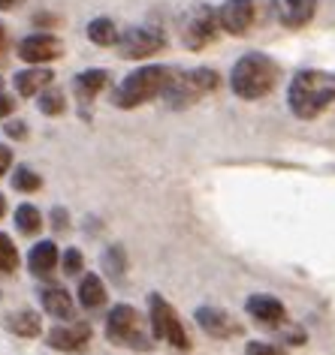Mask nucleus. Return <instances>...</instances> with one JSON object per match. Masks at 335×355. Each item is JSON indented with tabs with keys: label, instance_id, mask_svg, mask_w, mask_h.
<instances>
[{
	"label": "nucleus",
	"instance_id": "obj_12",
	"mask_svg": "<svg viewBox=\"0 0 335 355\" xmlns=\"http://www.w3.org/2000/svg\"><path fill=\"white\" fill-rule=\"evenodd\" d=\"M245 310H248L251 319H257V325L263 328H281L287 322V307L281 304L275 295H266V292H257L245 301Z\"/></svg>",
	"mask_w": 335,
	"mask_h": 355
},
{
	"label": "nucleus",
	"instance_id": "obj_18",
	"mask_svg": "<svg viewBox=\"0 0 335 355\" xmlns=\"http://www.w3.org/2000/svg\"><path fill=\"white\" fill-rule=\"evenodd\" d=\"M106 82H109V73H106V69H85V73H79L73 78V91L82 103H91L106 87Z\"/></svg>",
	"mask_w": 335,
	"mask_h": 355
},
{
	"label": "nucleus",
	"instance_id": "obj_13",
	"mask_svg": "<svg viewBox=\"0 0 335 355\" xmlns=\"http://www.w3.org/2000/svg\"><path fill=\"white\" fill-rule=\"evenodd\" d=\"M193 319H197V325L209 337H218V340H227V337L242 334V325L236 322L227 310H220V307H197Z\"/></svg>",
	"mask_w": 335,
	"mask_h": 355
},
{
	"label": "nucleus",
	"instance_id": "obj_34",
	"mask_svg": "<svg viewBox=\"0 0 335 355\" xmlns=\"http://www.w3.org/2000/svg\"><path fill=\"white\" fill-rule=\"evenodd\" d=\"M3 211H6V199L0 196V217H3Z\"/></svg>",
	"mask_w": 335,
	"mask_h": 355
},
{
	"label": "nucleus",
	"instance_id": "obj_4",
	"mask_svg": "<svg viewBox=\"0 0 335 355\" xmlns=\"http://www.w3.org/2000/svg\"><path fill=\"white\" fill-rule=\"evenodd\" d=\"M220 85V76L209 67H197V69H184V73H175L170 87H166L163 100L170 109H190L199 100H206L209 94H215Z\"/></svg>",
	"mask_w": 335,
	"mask_h": 355
},
{
	"label": "nucleus",
	"instance_id": "obj_3",
	"mask_svg": "<svg viewBox=\"0 0 335 355\" xmlns=\"http://www.w3.org/2000/svg\"><path fill=\"white\" fill-rule=\"evenodd\" d=\"M172 76H175L172 67H157V64L139 67L136 73L124 76L115 85V91H112V105H118V109H136V105L152 103L157 96L166 94Z\"/></svg>",
	"mask_w": 335,
	"mask_h": 355
},
{
	"label": "nucleus",
	"instance_id": "obj_33",
	"mask_svg": "<svg viewBox=\"0 0 335 355\" xmlns=\"http://www.w3.org/2000/svg\"><path fill=\"white\" fill-rule=\"evenodd\" d=\"M22 0H0V10H13V6H19Z\"/></svg>",
	"mask_w": 335,
	"mask_h": 355
},
{
	"label": "nucleus",
	"instance_id": "obj_17",
	"mask_svg": "<svg viewBox=\"0 0 335 355\" xmlns=\"http://www.w3.org/2000/svg\"><path fill=\"white\" fill-rule=\"evenodd\" d=\"M51 78H55V76H51L46 67H31V69L15 73L13 85H15V91H19L22 96H37V94H42L51 85Z\"/></svg>",
	"mask_w": 335,
	"mask_h": 355
},
{
	"label": "nucleus",
	"instance_id": "obj_9",
	"mask_svg": "<svg viewBox=\"0 0 335 355\" xmlns=\"http://www.w3.org/2000/svg\"><path fill=\"white\" fill-rule=\"evenodd\" d=\"M166 49V33L154 24H139V28H127L118 40V55L124 60H145Z\"/></svg>",
	"mask_w": 335,
	"mask_h": 355
},
{
	"label": "nucleus",
	"instance_id": "obj_1",
	"mask_svg": "<svg viewBox=\"0 0 335 355\" xmlns=\"http://www.w3.org/2000/svg\"><path fill=\"white\" fill-rule=\"evenodd\" d=\"M335 103V73L326 69H302L290 78L287 105L299 121H314Z\"/></svg>",
	"mask_w": 335,
	"mask_h": 355
},
{
	"label": "nucleus",
	"instance_id": "obj_29",
	"mask_svg": "<svg viewBox=\"0 0 335 355\" xmlns=\"http://www.w3.org/2000/svg\"><path fill=\"white\" fill-rule=\"evenodd\" d=\"M3 130H6V136H10V139H24V136H28V130H24L22 121H10Z\"/></svg>",
	"mask_w": 335,
	"mask_h": 355
},
{
	"label": "nucleus",
	"instance_id": "obj_27",
	"mask_svg": "<svg viewBox=\"0 0 335 355\" xmlns=\"http://www.w3.org/2000/svg\"><path fill=\"white\" fill-rule=\"evenodd\" d=\"M60 265H64V274H79L82 271V253H79L76 247H70V250H64V256H60Z\"/></svg>",
	"mask_w": 335,
	"mask_h": 355
},
{
	"label": "nucleus",
	"instance_id": "obj_7",
	"mask_svg": "<svg viewBox=\"0 0 335 355\" xmlns=\"http://www.w3.org/2000/svg\"><path fill=\"white\" fill-rule=\"evenodd\" d=\"M220 31L224 28H220L218 10L215 6H209V3L190 6V10L184 12V19H181V42H184V49H190V51L209 49L211 42L220 37Z\"/></svg>",
	"mask_w": 335,
	"mask_h": 355
},
{
	"label": "nucleus",
	"instance_id": "obj_20",
	"mask_svg": "<svg viewBox=\"0 0 335 355\" xmlns=\"http://www.w3.org/2000/svg\"><path fill=\"white\" fill-rule=\"evenodd\" d=\"M88 40H91L94 46H103V49L118 46V40H121L118 24L112 21V19H106V15H100V19L88 21Z\"/></svg>",
	"mask_w": 335,
	"mask_h": 355
},
{
	"label": "nucleus",
	"instance_id": "obj_23",
	"mask_svg": "<svg viewBox=\"0 0 335 355\" xmlns=\"http://www.w3.org/2000/svg\"><path fill=\"white\" fill-rule=\"evenodd\" d=\"M103 271L109 274V277H115L121 280L124 277V271H127V253H124V247H109V250L103 253Z\"/></svg>",
	"mask_w": 335,
	"mask_h": 355
},
{
	"label": "nucleus",
	"instance_id": "obj_14",
	"mask_svg": "<svg viewBox=\"0 0 335 355\" xmlns=\"http://www.w3.org/2000/svg\"><path fill=\"white\" fill-rule=\"evenodd\" d=\"M320 0H278V19L284 28L299 31L317 15Z\"/></svg>",
	"mask_w": 335,
	"mask_h": 355
},
{
	"label": "nucleus",
	"instance_id": "obj_15",
	"mask_svg": "<svg viewBox=\"0 0 335 355\" xmlns=\"http://www.w3.org/2000/svg\"><path fill=\"white\" fill-rule=\"evenodd\" d=\"M40 304L49 316H55V319H76V301L64 286H42L40 289Z\"/></svg>",
	"mask_w": 335,
	"mask_h": 355
},
{
	"label": "nucleus",
	"instance_id": "obj_16",
	"mask_svg": "<svg viewBox=\"0 0 335 355\" xmlns=\"http://www.w3.org/2000/svg\"><path fill=\"white\" fill-rule=\"evenodd\" d=\"M58 262H60V253H58L55 241H40V244H33L28 253V268H31V274H37V277H49V274L58 268Z\"/></svg>",
	"mask_w": 335,
	"mask_h": 355
},
{
	"label": "nucleus",
	"instance_id": "obj_22",
	"mask_svg": "<svg viewBox=\"0 0 335 355\" xmlns=\"http://www.w3.org/2000/svg\"><path fill=\"white\" fill-rule=\"evenodd\" d=\"M15 226H19V232L24 235H37L40 229H42V214H40V208H33V205H19L15 208Z\"/></svg>",
	"mask_w": 335,
	"mask_h": 355
},
{
	"label": "nucleus",
	"instance_id": "obj_8",
	"mask_svg": "<svg viewBox=\"0 0 335 355\" xmlns=\"http://www.w3.org/2000/svg\"><path fill=\"white\" fill-rule=\"evenodd\" d=\"M266 0H224L218 6L220 28L233 37H248V33L263 21Z\"/></svg>",
	"mask_w": 335,
	"mask_h": 355
},
{
	"label": "nucleus",
	"instance_id": "obj_2",
	"mask_svg": "<svg viewBox=\"0 0 335 355\" xmlns=\"http://www.w3.org/2000/svg\"><path fill=\"white\" fill-rule=\"evenodd\" d=\"M278 78H281L278 60H272L263 51H248L230 69V87L239 100H263L266 94L275 91Z\"/></svg>",
	"mask_w": 335,
	"mask_h": 355
},
{
	"label": "nucleus",
	"instance_id": "obj_11",
	"mask_svg": "<svg viewBox=\"0 0 335 355\" xmlns=\"http://www.w3.org/2000/svg\"><path fill=\"white\" fill-rule=\"evenodd\" d=\"M60 55H64V42L51 37V33H31L19 42V58L31 67H42Z\"/></svg>",
	"mask_w": 335,
	"mask_h": 355
},
{
	"label": "nucleus",
	"instance_id": "obj_21",
	"mask_svg": "<svg viewBox=\"0 0 335 355\" xmlns=\"http://www.w3.org/2000/svg\"><path fill=\"white\" fill-rule=\"evenodd\" d=\"M103 301H106L103 280L97 277V274H88V277H82V283H79V304L88 307V310H94V307H100Z\"/></svg>",
	"mask_w": 335,
	"mask_h": 355
},
{
	"label": "nucleus",
	"instance_id": "obj_30",
	"mask_svg": "<svg viewBox=\"0 0 335 355\" xmlns=\"http://www.w3.org/2000/svg\"><path fill=\"white\" fill-rule=\"evenodd\" d=\"M10 166H13V150L6 145H0V178L10 172Z\"/></svg>",
	"mask_w": 335,
	"mask_h": 355
},
{
	"label": "nucleus",
	"instance_id": "obj_19",
	"mask_svg": "<svg viewBox=\"0 0 335 355\" xmlns=\"http://www.w3.org/2000/svg\"><path fill=\"white\" fill-rule=\"evenodd\" d=\"M3 328L13 331L15 337H40V313L33 310H15V313H6L3 316Z\"/></svg>",
	"mask_w": 335,
	"mask_h": 355
},
{
	"label": "nucleus",
	"instance_id": "obj_35",
	"mask_svg": "<svg viewBox=\"0 0 335 355\" xmlns=\"http://www.w3.org/2000/svg\"><path fill=\"white\" fill-rule=\"evenodd\" d=\"M0 49H3V24H0Z\"/></svg>",
	"mask_w": 335,
	"mask_h": 355
},
{
	"label": "nucleus",
	"instance_id": "obj_28",
	"mask_svg": "<svg viewBox=\"0 0 335 355\" xmlns=\"http://www.w3.org/2000/svg\"><path fill=\"white\" fill-rule=\"evenodd\" d=\"M245 355H284V349H278L275 343H266V340H251L245 346Z\"/></svg>",
	"mask_w": 335,
	"mask_h": 355
},
{
	"label": "nucleus",
	"instance_id": "obj_31",
	"mask_svg": "<svg viewBox=\"0 0 335 355\" xmlns=\"http://www.w3.org/2000/svg\"><path fill=\"white\" fill-rule=\"evenodd\" d=\"M13 112H15V103L6 94H0V118H6V114H13Z\"/></svg>",
	"mask_w": 335,
	"mask_h": 355
},
{
	"label": "nucleus",
	"instance_id": "obj_10",
	"mask_svg": "<svg viewBox=\"0 0 335 355\" xmlns=\"http://www.w3.org/2000/svg\"><path fill=\"white\" fill-rule=\"evenodd\" d=\"M91 322L70 319V322H60L46 334V346L55 352H85L91 343Z\"/></svg>",
	"mask_w": 335,
	"mask_h": 355
},
{
	"label": "nucleus",
	"instance_id": "obj_24",
	"mask_svg": "<svg viewBox=\"0 0 335 355\" xmlns=\"http://www.w3.org/2000/svg\"><path fill=\"white\" fill-rule=\"evenodd\" d=\"M19 268V250H15L13 238L6 232H0V277H6V274H13Z\"/></svg>",
	"mask_w": 335,
	"mask_h": 355
},
{
	"label": "nucleus",
	"instance_id": "obj_25",
	"mask_svg": "<svg viewBox=\"0 0 335 355\" xmlns=\"http://www.w3.org/2000/svg\"><path fill=\"white\" fill-rule=\"evenodd\" d=\"M13 187L22 190V193H33L42 187V178L33 172L31 166H15V175H13Z\"/></svg>",
	"mask_w": 335,
	"mask_h": 355
},
{
	"label": "nucleus",
	"instance_id": "obj_32",
	"mask_svg": "<svg viewBox=\"0 0 335 355\" xmlns=\"http://www.w3.org/2000/svg\"><path fill=\"white\" fill-rule=\"evenodd\" d=\"M51 220H55V223H51V226H55V229H64V226H67V211H60V208H55V211H51Z\"/></svg>",
	"mask_w": 335,
	"mask_h": 355
},
{
	"label": "nucleus",
	"instance_id": "obj_26",
	"mask_svg": "<svg viewBox=\"0 0 335 355\" xmlns=\"http://www.w3.org/2000/svg\"><path fill=\"white\" fill-rule=\"evenodd\" d=\"M64 91H58V87H46V91L40 94V112L49 114V118H55V114H64Z\"/></svg>",
	"mask_w": 335,
	"mask_h": 355
},
{
	"label": "nucleus",
	"instance_id": "obj_5",
	"mask_svg": "<svg viewBox=\"0 0 335 355\" xmlns=\"http://www.w3.org/2000/svg\"><path fill=\"white\" fill-rule=\"evenodd\" d=\"M152 325V322H148ZM145 319L139 316L136 307L115 304L106 316V340L115 346H127V349H152V334H148Z\"/></svg>",
	"mask_w": 335,
	"mask_h": 355
},
{
	"label": "nucleus",
	"instance_id": "obj_6",
	"mask_svg": "<svg viewBox=\"0 0 335 355\" xmlns=\"http://www.w3.org/2000/svg\"><path fill=\"white\" fill-rule=\"evenodd\" d=\"M148 322H152V334L161 343H170L172 349H179V352L190 349V337L184 331L179 313H175V307L161 295V292H152V295H148Z\"/></svg>",
	"mask_w": 335,
	"mask_h": 355
}]
</instances>
